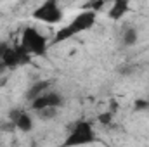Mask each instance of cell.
<instances>
[{
	"label": "cell",
	"mask_w": 149,
	"mask_h": 147,
	"mask_svg": "<svg viewBox=\"0 0 149 147\" xmlns=\"http://www.w3.org/2000/svg\"><path fill=\"white\" fill-rule=\"evenodd\" d=\"M123 45H127V47H134L135 43H137V40H139V33H137V30L135 28H127L125 31H123Z\"/></svg>",
	"instance_id": "obj_10"
},
{
	"label": "cell",
	"mask_w": 149,
	"mask_h": 147,
	"mask_svg": "<svg viewBox=\"0 0 149 147\" xmlns=\"http://www.w3.org/2000/svg\"><path fill=\"white\" fill-rule=\"evenodd\" d=\"M7 43L5 42H0V61H2V57H3V54H5V50H7Z\"/></svg>",
	"instance_id": "obj_14"
},
{
	"label": "cell",
	"mask_w": 149,
	"mask_h": 147,
	"mask_svg": "<svg viewBox=\"0 0 149 147\" xmlns=\"http://www.w3.org/2000/svg\"><path fill=\"white\" fill-rule=\"evenodd\" d=\"M128 10H130V0H113L111 7L108 10V16L113 21H120L125 17Z\"/></svg>",
	"instance_id": "obj_8"
},
{
	"label": "cell",
	"mask_w": 149,
	"mask_h": 147,
	"mask_svg": "<svg viewBox=\"0 0 149 147\" xmlns=\"http://www.w3.org/2000/svg\"><path fill=\"white\" fill-rule=\"evenodd\" d=\"M30 59H31V54L23 45H14V47H7V50L2 57V64L5 66V69H14L17 66L28 64Z\"/></svg>",
	"instance_id": "obj_5"
},
{
	"label": "cell",
	"mask_w": 149,
	"mask_h": 147,
	"mask_svg": "<svg viewBox=\"0 0 149 147\" xmlns=\"http://www.w3.org/2000/svg\"><path fill=\"white\" fill-rule=\"evenodd\" d=\"M149 109V99H137L134 102V111H148Z\"/></svg>",
	"instance_id": "obj_13"
},
{
	"label": "cell",
	"mask_w": 149,
	"mask_h": 147,
	"mask_svg": "<svg viewBox=\"0 0 149 147\" xmlns=\"http://www.w3.org/2000/svg\"><path fill=\"white\" fill-rule=\"evenodd\" d=\"M9 119L12 121V125L19 130V132H31L33 130V118L26 112L24 109H12L9 114Z\"/></svg>",
	"instance_id": "obj_7"
},
{
	"label": "cell",
	"mask_w": 149,
	"mask_h": 147,
	"mask_svg": "<svg viewBox=\"0 0 149 147\" xmlns=\"http://www.w3.org/2000/svg\"><path fill=\"white\" fill-rule=\"evenodd\" d=\"M95 19H97L95 10H83V12H80L74 19H71V23H68L64 28H61V30L56 33V37H54L52 42H54V43L66 42V40L76 37V35H80V33H83V31L92 30L94 24H95Z\"/></svg>",
	"instance_id": "obj_1"
},
{
	"label": "cell",
	"mask_w": 149,
	"mask_h": 147,
	"mask_svg": "<svg viewBox=\"0 0 149 147\" xmlns=\"http://www.w3.org/2000/svg\"><path fill=\"white\" fill-rule=\"evenodd\" d=\"M38 116L42 118V119H52V118H56V114H57V107H43V109L37 111Z\"/></svg>",
	"instance_id": "obj_11"
},
{
	"label": "cell",
	"mask_w": 149,
	"mask_h": 147,
	"mask_svg": "<svg viewBox=\"0 0 149 147\" xmlns=\"http://www.w3.org/2000/svg\"><path fill=\"white\" fill-rule=\"evenodd\" d=\"M31 16L37 21L47 23V24H56L63 21V9L59 5V0H43L33 10Z\"/></svg>",
	"instance_id": "obj_4"
},
{
	"label": "cell",
	"mask_w": 149,
	"mask_h": 147,
	"mask_svg": "<svg viewBox=\"0 0 149 147\" xmlns=\"http://www.w3.org/2000/svg\"><path fill=\"white\" fill-rule=\"evenodd\" d=\"M50 88V81H47V80H40L37 83H33L30 88H28V92H26V99L31 102L33 99H37L38 95H42L43 92H47Z\"/></svg>",
	"instance_id": "obj_9"
},
{
	"label": "cell",
	"mask_w": 149,
	"mask_h": 147,
	"mask_svg": "<svg viewBox=\"0 0 149 147\" xmlns=\"http://www.w3.org/2000/svg\"><path fill=\"white\" fill-rule=\"evenodd\" d=\"M21 45L37 57H43L47 54V38L38 31L35 26H26L21 33Z\"/></svg>",
	"instance_id": "obj_3"
},
{
	"label": "cell",
	"mask_w": 149,
	"mask_h": 147,
	"mask_svg": "<svg viewBox=\"0 0 149 147\" xmlns=\"http://www.w3.org/2000/svg\"><path fill=\"white\" fill-rule=\"evenodd\" d=\"M63 102H64V99H63V95H59L57 92H43L42 95H38L37 99H33L31 101V109L35 111H40L43 109V107H59V106H63Z\"/></svg>",
	"instance_id": "obj_6"
},
{
	"label": "cell",
	"mask_w": 149,
	"mask_h": 147,
	"mask_svg": "<svg viewBox=\"0 0 149 147\" xmlns=\"http://www.w3.org/2000/svg\"><path fill=\"white\" fill-rule=\"evenodd\" d=\"M109 111H118V102H114V101H111V107H109Z\"/></svg>",
	"instance_id": "obj_15"
},
{
	"label": "cell",
	"mask_w": 149,
	"mask_h": 147,
	"mask_svg": "<svg viewBox=\"0 0 149 147\" xmlns=\"http://www.w3.org/2000/svg\"><path fill=\"white\" fill-rule=\"evenodd\" d=\"M113 116H114V112H113V111H106V112H101V114L97 116V119H99V123H101V125L108 126V125H111V123H113Z\"/></svg>",
	"instance_id": "obj_12"
},
{
	"label": "cell",
	"mask_w": 149,
	"mask_h": 147,
	"mask_svg": "<svg viewBox=\"0 0 149 147\" xmlns=\"http://www.w3.org/2000/svg\"><path fill=\"white\" fill-rule=\"evenodd\" d=\"M95 142V132L90 121L87 119H80L76 121L73 126V130L68 133L64 146L73 147V146H85V144H94Z\"/></svg>",
	"instance_id": "obj_2"
}]
</instances>
